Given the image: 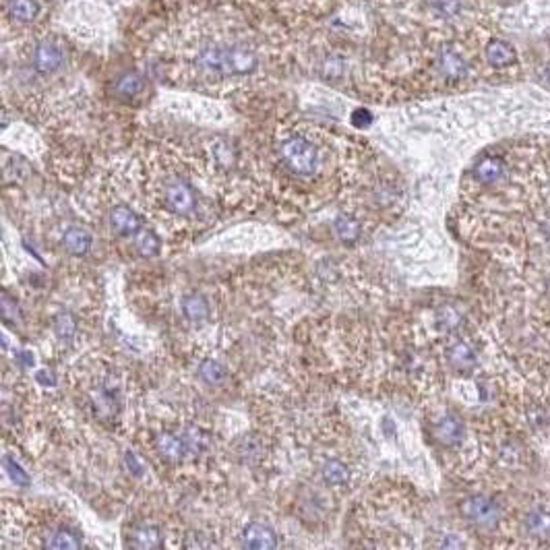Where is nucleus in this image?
Returning <instances> with one entry per match:
<instances>
[{
    "instance_id": "nucleus-1",
    "label": "nucleus",
    "mask_w": 550,
    "mask_h": 550,
    "mask_svg": "<svg viewBox=\"0 0 550 550\" xmlns=\"http://www.w3.org/2000/svg\"><path fill=\"white\" fill-rule=\"evenodd\" d=\"M257 54L243 44H212L197 54V64L215 75H246L257 68Z\"/></svg>"
},
{
    "instance_id": "nucleus-2",
    "label": "nucleus",
    "mask_w": 550,
    "mask_h": 550,
    "mask_svg": "<svg viewBox=\"0 0 550 550\" xmlns=\"http://www.w3.org/2000/svg\"><path fill=\"white\" fill-rule=\"evenodd\" d=\"M279 155H281L283 164L300 176H310L319 164V155H317L314 145L310 141H306L305 137L286 139L279 147Z\"/></svg>"
},
{
    "instance_id": "nucleus-3",
    "label": "nucleus",
    "mask_w": 550,
    "mask_h": 550,
    "mask_svg": "<svg viewBox=\"0 0 550 550\" xmlns=\"http://www.w3.org/2000/svg\"><path fill=\"white\" fill-rule=\"evenodd\" d=\"M461 515L478 527H492L499 523L501 507L487 494H472L461 503Z\"/></svg>"
},
{
    "instance_id": "nucleus-4",
    "label": "nucleus",
    "mask_w": 550,
    "mask_h": 550,
    "mask_svg": "<svg viewBox=\"0 0 550 550\" xmlns=\"http://www.w3.org/2000/svg\"><path fill=\"white\" fill-rule=\"evenodd\" d=\"M166 205L170 212L178 215H188L195 205H197V199H195V192L188 184H184L183 181H174L166 186Z\"/></svg>"
},
{
    "instance_id": "nucleus-5",
    "label": "nucleus",
    "mask_w": 550,
    "mask_h": 550,
    "mask_svg": "<svg viewBox=\"0 0 550 550\" xmlns=\"http://www.w3.org/2000/svg\"><path fill=\"white\" fill-rule=\"evenodd\" d=\"M62 61H64V52L62 48L52 42V39H44L37 48H35V54H33V64L39 73H54L62 66Z\"/></svg>"
},
{
    "instance_id": "nucleus-6",
    "label": "nucleus",
    "mask_w": 550,
    "mask_h": 550,
    "mask_svg": "<svg viewBox=\"0 0 550 550\" xmlns=\"http://www.w3.org/2000/svg\"><path fill=\"white\" fill-rule=\"evenodd\" d=\"M243 546L252 550H271L277 546V536L265 523H248L243 534Z\"/></svg>"
},
{
    "instance_id": "nucleus-7",
    "label": "nucleus",
    "mask_w": 550,
    "mask_h": 550,
    "mask_svg": "<svg viewBox=\"0 0 550 550\" xmlns=\"http://www.w3.org/2000/svg\"><path fill=\"white\" fill-rule=\"evenodd\" d=\"M110 226L118 236H135L137 232H141L143 219L137 212H133L126 205H118L112 209L110 214Z\"/></svg>"
},
{
    "instance_id": "nucleus-8",
    "label": "nucleus",
    "mask_w": 550,
    "mask_h": 550,
    "mask_svg": "<svg viewBox=\"0 0 550 550\" xmlns=\"http://www.w3.org/2000/svg\"><path fill=\"white\" fill-rule=\"evenodd\" d=\"M155 449L161 458L170 459V461H181L188 458L186 451V443H184L183 432H161L159 436H155Z\"/></svg>"
},
{
    "instance_id": "nucleus-9",
    "label": "nucleus",
    "mask_w": 550,
    "mask_h": 550,
    "mask_svg": "<svg viewBox=\"0 0 550 550\" xmlns=\"http://www.w3.org/2000/svg\"><path fill=\"white\" fill-rule=\"evenodd\" d=\"M447 362L458 372H472L478 365V356H476V350L468 341H456L447 350Z\"/></svg>"
},
{
    "instance_id": "nucleus-10",
    "label": "nucleus",
    "mask_w": 550,
    "mask_h": 550,
    "mask_svg": "<svg viewBox=\"0 0 550 550\" xmlns=\"http://www.w3.org/2000/svg\"><path fill=\"white\" fill-rule=\"evenodd\" d=\"M130 546L139 550H152L161 546V532L159 527L149 525V523H141L137 527H133L130 532Z\"/></svg>"
},
{
    "instance_id": "nucleus-11",
    "label": "nucleus",
    "mask_w": 550,
    "mask_h": 550,
    "mask_svg": "<svg viewBox=\"0 0 550 550\" xmlns=\"http://www.w3.org/2000/svg\"><path fill=\"white\" fill-rule=\"evenodd\" d=\"M484 54H487V61H489L492 66H496V68L511 66L513 62L518 61V54H515L513 46H511L509 42H503V39H492L489 46H487Z\"/></svg>"
},
{
    "instance_id": "nucleus-12",
    "label": "nucleus",
    "mask_w": 550,
    "mask_h": 550,
    "mask_svg": "<svg viewBox=\"0 0 550 550\" xmlns=\"http://www.w3.org/2000/svg\"><path fill=\"white\" fill-rule=\"evenodd\" d=\"M92 234H90L87 230H83V228H68V230L64 232V236H62V246H64L71 255H75V257L87 255L90 248H92Z\"/></svg>"
},
{
    "instance_id": "nucleus-13",
    "label": "nucleus",
    "mask_w": 550,
    "mask_h": 550,
    "mask_svg": "<svg viewBox=\"0 0 550 550\" xmlns=\"http://www.w3.org/2000/svg\"><path fill=\"white\" fill-rule=\"evenodd\" d=\"M505 172V164L499 157H482L476 166H474V176L480 184H494Z\"/></svg>"
},
{
    "instance_id": "nucleus-14",
    "label": "nucleus",
    "mask_w": 550,
    "mask_h": 550,
    "mask_svg": "<svg viewBox=\"0 0 550 550\" xmlns=\"http://www.w3.org/2000/svg\"><path fill=\"white\" fill-rule=\"evenodd\" d=\"M436 64H439V71L443 73V77H447V79H461L468 71L465 61L459 56L456 50H449V48L441 50Z\"/></svg>"
},
{
    "instance_id": "nucleus-15",
    "label": "nucleus",
    "mask_w": 550,
    "mask_h": 550,
    "mask_svg": "<svg viewBox=\"0 0 550 550\" xmlns=\"http://www.w3.org/2000/svg\"><path fill=\"white\" fill-rule=\"evenodd\" d=\"M434 436L443 443V445H447V447H451V445H458L459 441L463 439V424L459 422L458 418H453V416H445L436 428H434Z\"/></svg>"
},
{
    "instance_id": "nucleus-16",
    "label": "nucleus",
    "mask_w": 550,
    "mask_h": 550,
    "mask_svg": "<svg viewBox=\"0 0 550 550\" xmlns=\"http://www.w3.org/2000/svg\"><path fill=\"white\" fill-rule=\"evenodd\" d=\"M525 532L534 538H549L550 536V513L544 509H534L523 520Z\"/></svg>"
},
{
    "instance_id": "nucleus-17",
    "label": "nucleus",
    "mask_w": 550,
    "mask_h": 550,
    "mask_svg": "<svg viewBox=\"0 0 550 550\" xmlns=\"http://www.w3.org/2000/svg\"><path fill=\"white\" fill-rule=\"evenodd\" d=\"M183 312L188 321L201 323L209 314V305H207V300L201 294H188V296H184L183 300Z\"/></svg>"
},
{
    "instance_id": "nucleus-18",
    "label": "nucleus",
    "mask_w": 550,
    "mask_h": 550,
    "mask_svg": "<svg viewBox=\"0 0 550 550\" xmlns=\"http://www.w3.org/2000/svg\"><path fill=\"white\" fill-rule=\"evenodd\" d=\"M184 443H186V451L188 458H197L199 453H203L209 447V434L205 430L197 427H188L183 430Z\"/></svg>"
},
{
    "instance_id": "nucleus-19",
    "label": "nucleus",
    "mask_w": 550,
    "mask_h": 550,
    "mask_svg": "<svg viewBox=\"0 0 550 550\" xmlns=\"http://www.w3.org/2000/svg\"><path fill=\"white\" fill-rule=\"evenodd\" d=\"M44 546L50 550H77L81 549V540H79V536L73 534L71 530L61 527V530H56V532H52V534L48 536V540H46Z\"/></svg>"
},
{
    "instance_id": "nucleus-20",
    "label": "nucleus",
    "mask_w": 550,
    "mask_h": 550,
    "mask_svg": "<svg viewBox=\"0 0 550 550\" xmlns=\"http://www.w3.org/2000/svg\"><path fill=\"white\" fill-rule=\"evenodd\" d=\"M39 13L35 0H8V15L19 23H31Z\"/></svg>"
},
{
    "instance_id": "nucleus-21",
    "label": "nucleus",
    "mask_w": 550,
    "mask_h": 550,
    "mask_svg": "<svg viewBox=\"0 0 550 550\" xmlns=\"http://www.w3.org/2000/svg\"><path fill=\"white\" fill-rule=\"evenodd\" d=\"M334 230L343 243H354L360 238V224L350 215H337L334 219Z\"/></svg>"
},
{
    "instance_id": "nucleus-22",
    "label": "nucleus",
    "mask_w": 550,
    "mask_h": 550,
    "mask_svg": "<svg viewBox=\"0 0 550 550\" xmlns=\"http://www.w3.org/2000/svg\"><path fill=\"white\" fill-rule=\"evenodd\" d=\"M323 480L331 487H343L350 480V470L346 463H341L337 459H329L323 465Z\"/></svg>"
},
{
    "instance_id": "nucleus-23",
    "label": "nucleus",
    "mask_w": 550,
    "mask_h": 550,
    "mask_svg": "<svg viewBox=\"0 0 550 550\" xmlns=\"http://www.w3.org/2000/svg\"><path fill=\"white\" fill-rule=\"evenodd\" d=\"M143 90V77L139 73H124L114 83V93L121 97H133Z\"/></svg>"
},
{
    "instance_id": "nucleus-24",
    "label": "nucleus",
    "mask_w": 550,
    "mask_h": 550,
    "mask_svg": "<svg viewBox=\"0 0 550 550\" xmlns=\"http://www.w3.org/2000/svg\"><path fill=\"white\" fill-rule=\"evenodd\" d=\"M135 248H137V252L139 255H143V257H155V255H159V238L149 232V230H141V232H137L135 234Z\"/></svg>"
},
{
    "instance_id": "nucleus-25",
    "label": "nucleus",
    "mask_w": 550,
    "mask_h": 550,
    "mask_svg": "<svg viewBox=\"0 0 550 550\" xmlns=\"http://www.w3.org/2000/svg\"><path fill=\"white\" fill-rule=\"evenodd\" d=\"M199 377H201L207 385L217 387V385H221V383L226 381L228 372H226V368L221 367L219 362H215V360H203L201 367H199Z\"/></svg>"
},
{
    "instance_id": "nucleus-26",
    "label": "nucleus",
    "mask_w": 550,
    "mask_h": 550,
    "mask_svg": "<svg viewBox=\"0 0 550 550\" xmlns=\"http://www.w3.org/2000/svg\"><path fill=\"white\" fill-rule=\"evenodd\" d=\"M436 323H439V327H443L445 331H453V329H458L459 325H461V312H459L456 306L451 305L441 306V308L436 310Z\"/></svg>"
},
{
    "instance_id": "nucleus-27",
    "label": "nucleus",
    "mask_w": 550,
    "mask_h": 550,
    "mask_svg": "<svg viewBox=\"0 0 550 550\" xmlns=\"http://www.w3.org/2000/svg\"><path fill=\"white\" fill-rule=\"evenodd\" d=\"M54 331H56V336L61 337L62 341H71L75 334H77V321H75V317L73 314H68V312H62L56 317V321H54Z\"/></svg>"
},
{
    "instance_id": "nucleus-28",
    "label": "nucleus",
    "mask_w": 550,
    "mask_h": 550,
    "mask_svg": "<svg viewBox=\"0 0 550 550\" xmlns=\"http://www.w3.org/2000/svg\"><path fill=\"white\" fill-rule=\"evenodd\" d=\"M236 451H238L245 459H255L261 456L263 445H261L259 439H255L252 434H248V436H243V439L236 443Z\"/></svg>"
},
{
    "instance_id": "nucleus-29",
    "label": "nucleus",
    "mask_w": 550,
    "mask_h": 550,
    "mask_svg": "<svg viewBox=\"0 0 550 550\" xmlns=\"http://www.w3.org/2000/svg\"><path fill=\"white\" fill-rule=\"evenodd\" d=\"M4 468H6V472H8V476H11V480L17 484V487H30L31 478L30 474L15 461L13 458H4Z\"/></svg>"
},
{
    "instance_id": "nucleus-30",
    "label": "nucleus",
    "mask_w": 550,
    "mask_h": 550,
    "mask_svg": "<svg viewBox=\"0 0 550 550\" xmlns=\"http://www.w3.org/2000/svg\"><path fill=\"white\" fill-rule=\"evenodd\" d=\"M0 302H2V305H0V310H2V319H4V321L15 323V321L21 319V308H19V305H17L15 298H11L6 292H2Z\"/></svg>"
},
{
    "instance_id": "nucleus-31",
    "label": "nucleus",
    "mask_w": 550,
    "mask_h": 550,
    "mask_svg": "<svg viewBox=\"0 0 550 550\" xmlns=\"http://www.w3.org/2000/svg\"><path fill=\"white\" fill-rule=\"evenodd\" d=\"M214 155L215 159H217V164H221L224 168H228V166L234 161V149H232V145L226 143V141H217V143H215Z\"/></svg>"
},
{
    "instance_id": "nucleus-32",
    "label": "nucleus",
    "mask_w": 550,
    "mask_h": 550,
    "mask_svg": "<svg viewBox=\"0 0 550 550\" xmlns=\"http://www.w3.org/2000/svg\"><path fill=\"white\" fill-rule=\"evenodd\" d=\"M372 123V114L368 112L367 108H358L352 112V124L358 126V128H367L368 124Z\"/></svg>"
},
{
    "instance_id": "nucleus-33",
    "label": "nucleus",
    "mask_w": 550,
    "mask_h": 550,
    "mask_svg": "<svg viewBox=\"0 0 550 550\" xmlns=\"http://www.w3.org/2000/svg\"><path fill=\"white\" fill-rule=\"evenodd\" d=\"M124 463H126V468H128V472H133L135 476H141L143 474V465H141V461L137 459L135 453H124Z\"/></svg>"
},
{
    "instance_id": "nucleus-34",
    "label": "nucleus",
    "mask_w": 550,
    "mask_h": 550,
    "mask_svg": "<svg viewBox=\"0 0 550 550\" xmlns=\"http://www.w3.org/2000/svg\"><path fill=\"white\" fill-rule=\"evenodd\" d=\"M35 379H37V383H42L44 387H54V385H56V377H54V372H52V370H48V368H44V370H37Z\"/></svg>"
},
{
    "instance_id": "nucleus-35",
    "label": "nucleus",
    "mask_w": 550,
    "mask_h": 550,
    "mask_svg": "<svg viewBox=\"0 0 550 550\" xmlns=\"http://www.w3.org/2000/svg\"><path fill=\"white\" fill-rule=\"evenodd\" d=\"M19 362H21L23 367H33V356H31L30 352H21V354H19Z\"/></svg>"
},
{
    "instance_id": "nucleus-36",
    "label": "nucleus",
    "mask_w": 550,
    "mask_h": 550,
    "mask_svg": "<svg viewBox=\"0 0 550 550\" xmlns=\"http://www.w3.org/2000/svg\"><path fill=\"white\" fill-rule=\"evenodd\" d=\"M542 234H544V238L550 243V209L546 217H544V221H542Z\"/></svg>"
},
{
    "instance_id": "nucleus-37",
    "label": "nucleus",
    "mask_w": 550,
    "mask_h": 550,
    "mask_svg": "<svg viewBox=\"0 0 550 550\" xmlns=\"http://www.w3.org/2000/svg\"><path fill=\"white\" fill-rule=\"evenodd\" d=\"M542 79H544V83L550 87V64L544 68V73H542Z\"/></svg>"
},
{
    "instance_id": "nucleus-38",
    "label": "nucleus",
    "mask_w": 550,
    "mask_h": 550,
    "mask_svg": "<svg viewBox=\"0 0 550 550\" xmlns=\"http://www.w3.org/2000/svg\"><path fill=\"white\" fill-rule=\"evenodd\" d=\"M546 294H549V298H550V277H549V281H546Z\"/></svg>"
}]
</instances>
